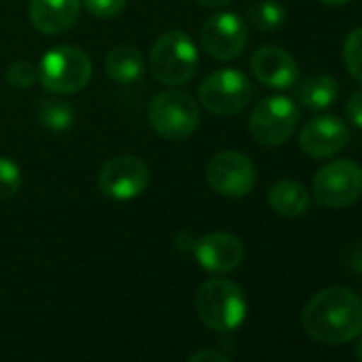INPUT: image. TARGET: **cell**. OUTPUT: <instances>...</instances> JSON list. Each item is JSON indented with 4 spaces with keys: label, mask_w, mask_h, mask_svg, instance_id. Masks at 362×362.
Instances as JSON below:
<instances>
[{
    "label": "cell",
    "mask_w": 362,
    "mask_h": 362,
    "mask_svg": "<svg viewBox=\"0 0 362 362\" xmlns=\"http://www.w3.org/2000/svg\"><path fill=\"white\" fill-rule=\"evenodd\" d=\"M247 45V26L237 13H216L201 28V47L220 62L237 60Z\"/></svg>",
    "instance_id": "8fae6325"
},
{
    "label": "cell",
    "mask_w": 362,
    "mask_h": 362,
    "mask_svg": "<svg viewBox=\"0 0 362 362\" xmlns=\"http://www.w3.org/2000/svg\"><path fill=\"white\" fill-rule=\"evenodd\" d=\"M309 192L294 179H281L269 190V205L284 218H298L309 209Z\"/></svg>",
    "instance_id": "e0dca14e"
},
{
    "label": "cell",
    "mask_w": 362,
    "mask_h": 362,
    "mask_svg": "<svg viewBox=\"0 0 362 362\" xmlns=\"http://www.w3.org/2000/svg\"><path fill=\"white\" fill-rule=\"evenodd\" d=\"M247 20L256 30L273 33L286 22V9L277 3V0H260V3L250 7Z\"/></svg>",
    "instance_id": "ffe728a7"
},
{
    "label": "cell",
    "mask_w": 362,
    "mask_h": 362,
    "mask_svg": "<svg viewBox=\"0 0 362 362\" xmlns=\"http://www.w3.org/2000/svg\"><path fill=\"white\" fill-rule=\"evenodd\" d=\"M345 117L351 126L362 130V90L354 92L345 105Z\"/></svg>",
    "instance_id": "d4e9b609"
},
{
    "label": "cell",
    "mask_w": 362,
    "mask_h": 362,
    "mask_svg": "<svg viewBox=\"0 0 362 362\" xmlns=\"http://www.w3.org/2000/svg\"><path fill=\"white\" fill-rule=\"evenodd\" d=\"M349 136L347 122L337 115H320L303 126L298 145L309 158L324 160L343 151L349 143Z\"/></svg>",
    "instance_id": "7c38bea8"
},
{
    "label": "cell",
    "mask_w": 362,
    "mask_h": 362,
    "mask_svg": "<svg viewBox=\"0 0 362 362\" xmlns=\"http://www.w3.org/2000/svg\"><path fill=\"white\" fill-rule=\"evenodd\" d=\"M313 197L326 209H343L362 197V168L354 160H332L313 177Z\"/></svg>",
    "instance_id": "52a82bcc"
},
{
    "label": "cell",
    "mask_w": 362,
    "mask_h": 362,
    "mask_svg": "<svg viewBox=\"0 0 362 362\" xmlns=\"http://www.w3.org/2000/svg\"><path fill=\"white\" fill-rule=\"evenodd\" d=\"M209 188L226 199H243L254 190L256 166L241 151H220L211 156L205 168Z\"/></svg>",
    "instance_id": "30bf717a"
},
{
    "label": "cell",
    "mask_w": 362,
    "mask_h": 362,
    "mask_svg": "<svg viewBox=\"0 0 362 362\" xmlns=\"http://www.w3.org/2000/svg\"><path fill=\"white\" fill-rule=\"evenodd\" d=\"M197 313L205 326L218 332L239 328L247 315V300L243 290L224 277L207 279L197 292Z\"/></svg>",
    "instance_id": "3957f363"
},
{
    "label": "cell",
    "mask_w": 362,
    "mask_h": 362,
    "mask_svg": "<svg viewBox=\"0 0 362 362\" xmlns=\"http://www.w3.org/2000/svg\"><path fill=\"white\" fill-rule=\"evenodd\" d=\"M252 98L254 86L239 69H218L209 73L199 88L201 105L220 117L241 113L252 103Z\"/></svg>",
    "instance_id": "8992f818"
},
{
    "label": "cell",
    "mask_w": 362,
    "mask_h": 362,
    "mask_svg": "<svg viewBox=\"0 0 362 362\" xmlns=\"http://www.w3.org/2000/svg\"><path fill=\"white\" fill-rule=\"evenodd\" d=\"M356 356H358V360L362 362V339H360V343H358V347H356Z\"/></svg>",
    "instance_id": "f546056e"
},
{
    "label": "cell",
    "mask_w": 362,
    "mask_h": 362,
    "mask_svg": "<svg viewBox=\"0 0 362 362\" xmlns=\"http://www.w3.org/2000/svg\"><path fill=\"white\" fill-rule=\"evenodd\" d=\"M192 252L197 256V262L205 271L216 275L235 271L237 267H241L245 258V247L241 239L230 233H209L197 239Z\"/></svg>",
    "instance_id": "4fadbf2b"
},
{
    "label": "cell",
    "mask_w": 362,
    "mask_h": 362,
    "mask_svg": "<svg viewBox=\"0 0 362 362\" xmlns=\"http://www.w3.org/2000/svg\"><path fill=\"white\" fill-rule=\"evenodd\" d=\"M35 115L39 124L52 132H64L75 122V109L71 103L58 96H41L35 100Z\"/></svg>",
    "instance_id": "d6986e66"
},
{
    "label": "cell",
    "mask_w": 362,
    "mask_h": 362,
    "mask_svg": "<svg viewBox=\"0 0 362 362\" xmlns=\"http://www.w3.org/2000/svg\"><path fill=\"white\" fill-rule=\"evenodd\" d=\"M194 3L201 7H209V9H222V7L230 5L233 0H194Z\"/></svg>",
    "instance_id": "83f0119b"
},
{
    "label": "cell",
    "mask_w": 362,
    "mask_h": 362,
    "mask_svg": "<svg viewBox=\"0 0 362 362\" xmlns=\"http://www.w3.org/2000/svg\"><path fill=\"white\" fill-rule=\"evenodd\" d=\"M147 64L158 83L179 88L197 75L199 47L184 30H166L153 41Z\"/></svg>",
    "instance_id": "7a4b0ae2"
},
{
    "label": "cell",
    "mask_w": 362,
    "mask_h": 362,
    "mask_svg": "<svg viewBox=\"0 0 362 362\" xmlns=\"http://www.w3.org/2000/svg\"><path fill=\"white\" fill-rule=\"evenodd\" d=\"M343 60L349 75L362 83V28H356L347 35L343 43Z\"/></svg>",
    "instance_id": "44dd1931"
},
{
    "label": "cell",
    "mask_w": 362,
    "mask_h": 362,
    "mask_svg": "<svg viewBox=\"0 0 362 362\" xmlns=\"http://www.w3.org/2000/svg\"><path fill=\"white\" fill-rule=\"evenodd\" d=\"M320 3L328 5V7H341V5H347L351 0H320Z\"/></svg>",
    "instance_id": "f1b7e54d"
},
{
    "label": "cell",
    "mask_w": 362,
    "mask_h": 362,
    "mask_svg": "<svg viewBox=\"0 0 362 362\" xmlns=\"http://www.w3.org/2000/svg\"><path fill=\"white\" fill-rule=\"evenodd\" d=\"M309 339L343 345L362 332V296L349 288H326L309 298L300 315Z\"/></svg>",
    "instance_id": "6da1fadb"
},
{
    "label": "cell",
    "mask_w": 362,
    "mask_h": 362,
    "mask_svg": "<svg viewBox=\"0 0 362 362\" xmlns=\"http://www.w3.org/2000/svg\"><path fill=\"white\" fill-rule=\"evenodd\" d=\"M339 98V83L330 75H313L296 86V100L309 111H324Z\"/></svg>",
    "instance_id": "ac0fdd59"
},
{
    "label": "cell",
    "mask_w": 362,
    "mask_h": 362,
    "mask_svg": "<svg viewBox=\"0 0 362 362\" xmlns=\"http://www.w3.org/2000/svg\"><path fill=\"white\" fill-rule=\"evenodd\" d=\"M81 13V0H30L28 16L33 26L47 35H64L71 30Z\"/></svg>",
    "instance_id": "9a60e30c"
},
{
    "label": "cell",
    "mask_w": 362,
    "mask_h": 362,
    "mask_svg": "<svg viewBox=\"0 0 362 362\" xmlns=\"http://www.w3.org/2000/svg\"><path fill=\"white\" fill-rule=\"evenodd\" d=\"M22 188V168L11 160L0 156V201L16 197Z\"/></svg>",
    "instance_id": "7402d4cb"
},
{
    "label": "cell",
    "mask_w": 362,
    "mask_h": 362,
    "mask_svg": "<svg viewBox=\"0 0 362 362\" xmlns=\"http://www.w3.org/2000/svg\"><path fill=\"white\" fill-rule=\"evenodd\" d=\"M149 126L166 141H186L201 124V109L197 100L181 90H164L153 96L147 109Z\"/></svg>",
    "instance_id": "5b68a950"
},
{
    "label": "cell",
    "mask_w": 362,
    "mask_h": 362,
    "mask_svg": "<svg viewBox=\"0 0 362 362\" xmlns=\"http://www.w3.org/2000/svg\"><path fill=\"white\" fill-rule=\"evenodd\" d=\"M188 362H230V360L216 349H199L190 356Z\"/></svg>",
    "instance_id": "484cf974"
},
{
    "label": "cell",
    "mask_w": 362,
    "mask_h": 362,
    "mask_svg": "<svg viewBox=\"0 0 362 362\" xmlns=\"http://www.w3.org/2000/svg\"><path fill=\"white\" fill-rule=\"evenodd\" d=\"M37 69L41 86L60 96L81 92L92 79V60L77 45H56L47 49Z\"/></svg>",
    "instance_id": "277c9868"
},
{
    "label": "cell",
    "mask_w": 362,
    "mask_h": 362,
    "mask_svg": "<svg viewBox=\"0 0 362 362\" xmlns=\"http://www.w3.org/2000/svg\"><path fill=\"white\" fill-rule=\"evenodd\" d=\"M173 245L179 250V252H192L194 250V245H197V239L192 237V233H177L175 237H173Z\"/></svg>",
    "instance_id": "4316f807"
},
{
    "label": "cell",
    "mask_w": 362,
    "mask_h": 362,
    "mask_svg": "<svg viewBox=\"0 0 362 362\" xmlns=\"http://www.w3.org/2000/svg\"><path fill=\"white\" fill-rule=\"evenodd\" d=\"M151 181L149 164L139 156H113L98 173V188L111 201H132L141 197Z\"/></svg>",
    "instance_id": "9c48e42d"
},
{
    "label": "cell",
    "mask_w": 362,
    "mask_h": 362,
    "mask_svg": "<svg viewBox=\"0 0 362 362\" xmlns=\"http://www.w3.org/2000/svg\"><path fill=\"white\" fill-rule=\"evenodd\" d=\"M250 66L254 77L271 90H290L298 81L296 60L286 49L275 45L258 47L252 56Z\"/></svg>",
    "instance_id": "5bb4252c"
},
{
    "label": "cell",
    "mask_w": 362,
    "mask_h": 362,
    "mask_svg": "<svg viewBox=\"0 0 362 362\" xmlns=\"http://www.w3.org/2000/svg\"><path fill=\"white\" fill-rule=\"evenodd\" d=\"M81 7L94 20H113L124 11L126 0H81Z\"/></svg>",
    "instance_id": "cb8c5ba5"
},
{
    "label": "cell",
    "mask_w": 362,
    "mask_h": 362,
    "mask_svg": "<svg viewBox=\"0 0 362 362\" xmlns=\"http://www.w3.org/2000/svg\"><path fill=\"white\" fill-rule=\"evenodd\" d=\"M298 117H300V111L292 98L269 96V98H262L252 109L247 128L256 143L275 147V145L286 143L294 134L298 126Z\"/></svg>",
    "instance_id": "ba28073f"
},
{
    "label": "cell",
    "mask_w": 362,
    "mask_h": 362,
    "mask_svg": "<svg viewBox=\"0 0 362 362\" xmlns=\"http://www.w3.org/2000/svg\"><path fill=\"white\" fill-rule=\"evenodd\" d=\"M105 71L115 83L130 86L145 73V58L134 45H117L105 58Z\"/></svg>",
    "instance_id": "2e32d148"
},
{
    "label": "cell",
    "mask_w": 362,
    "mask_h": 362,
    "mask_svg": "<svg viewBox=\"0 0 362 362\" xmlns=\"http://www.w3.org/2000/svg\"><path fill=\"white\" fill-rule=\"evenodd\" d=\"M39 81L37 64L28 60H16L7 66V83L16 90H28Z\"/></svg>",
    "instance_id": "603a6c76"
}]
</instances>
